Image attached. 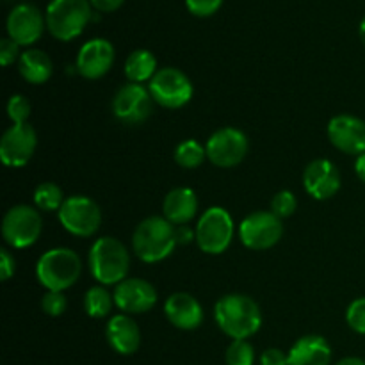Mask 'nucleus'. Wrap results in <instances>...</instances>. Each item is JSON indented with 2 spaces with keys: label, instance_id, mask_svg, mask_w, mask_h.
<instances>
[{
  "label": "nucleus",
  "instance_id": "obj_1",
  "mask_svg": "<svg viewBox=\"0 0 365 365\" xmlns=\"http://www.w3.org/2000/svg\"><path fill=\"white\" fill-rule=\"evenodd\" d=\"M214 317L221 331L234 341H246L255 335L262 324L260 307L246 294H227L217 299Z\"/></svg>",
  "mask_w": 365,
  "mask_h": 365
},
{
  "label": "nucleus",
  "instance_id": "obj_2",
  "mask_svg": "<svg viewBox=\"0 0 365 365\" xmlns=\"http://www.w3.org/2000/svg\"><path fill=\"white\" fill-rule=\"evenodd\" d=\"M177 246V227L164 216L146 217L135 227L132 235L134 253L146 264H155L168 259Z\"/></svg>",
  "mask_w": 365,
  "mask_h": 365
},
{
  "label": "nucleus",
  "instance_id": "obj_3",
  "mask_svg": "<svg viewBox=\"0 0 365 365\" xmlns=\"http://www.w3.org/2000/svg\"><path fill=\"white\" fill-rule=\"evenodd\" d=\"M93 278L102 285H118L127 280L130 255L127 246L114 237H100L93 242L88 257Z\"/></svg>",
  "mask_w": 365,
  "mask_h": 365
},
{
  "label": "nucleus",
  "instance_id": "obj_4",
  "mask_svg": "<svg viewBox=\"0 0 365 365\" xmlns=\"http://www.w3.org/2000/svg\"><path fill=\"white\" fill-rule=\"evenodd\" d=\"M82 273V260L73 250L52 248L39 257L36 264V277L48 291L63 292L77 284Z\"/></svg>",
  "mask_w": 365,
  "mask_h": 365
},
{
  "label": "nucleus",
  "instance_id": "obj_5",
  "mask_svg": "<svg viewBox=\"0 0 365 365\" xmlns=\"http://www.w3.org/2000/svg\"><path fill=\"white\" fill-rule=\"evenodd\" d=\"M46 29L59 41L78 38L93 20L89 0H50L45 11Z\"/></svg>",
  "mask_w": 365,
  "mask_h": 365
},
{
  "label": "nucleus",
  "instance_id": "obj_6",
  "mask_svg": "<svg viewBox=\"0 0 365 365\" xmlns=\"http://www.w3.org/2000/svg\"><path fill=\"white\" fill-rule=\"evenodd\" d=\"M234 237V220L223 207H210L196 225V242L207 255H221Z\"/></svg>",
  "mask_w": 365,
  "mask_h": 365
},
{
  "label": "nucleus",
  "instance_id": "obj_7",
  "mask_svg": "<svg viewBox=\"0 0 365 365\" xmlns=\"http://www.w3.org/2000/svg\"><path fill=\"white\" fill-rule=\"evenodd\" d=\"M57 216L64 230L75 237H91L98 232L100 223H102V210L98 203L82 195L64 200Z\"/></svg>",
  "mask_w": 365,
  "mask_h": 365
},
{
  "label": "nucleus",
  "instance_id": "obj_8",
  "mask_svg": "<svg viewBox=\"0 0 365 365\" xmlns=\"http://www.w3.org/2000/svg\"><path fill=\"white\" fill-rule=\"evenodd\" d=\"M43 232L41 214L29 205H14L2 220L4 241L11 248L24 250L34 245Z\"/></svg>",
  "mask_w": 365,
  "mask_h": 365
},
{
  "label": "nucleus",
  "instance_id": "obj_9",
  "mask_svg": "<svg viewBox=\"0 0 365 365\" xmlns=\"http://www.w3.org/2000/svg\"><path fill=\"white\" fill-rule=\"evenodd\" d=\"M148 91L155 103L166 109H180L192 98L191 81L178 68H160L148 84Z\"/></svg>",
  "mask_w": 365,
  "mask_h": 365
},
{
  "label": "nucleus",
  "instance_id": "obj_10",
  "mask_svg": "<svg viewBox=\"0 0 365 365\" xmlns=\"http://www.w3.org/2000/svg\"><path fill=\"white\" fill-rule=\"evenodd\" d=\"M284 235V225L278 216L267 210H257L248 214L239 225V237L241 242L250 250L264 252L280 242Z\"/></svg>",
  "mask_w": 365,
  "mask_h": 365
},
{
  "label": "nucleus",
  "instance_id": "obj_11",
  "mask_svg": "<svg viewBox=\"0 0 365 365\" xmlns=\"http://www.w3.org/2000/svg\"><path fill=\"white\" fill-rule=\"evenodd\" d=\"M153 103L155 100L152 98L148 89L143 84L128 82L121 86L113 98V114L120 123L127 127L141 125L152 116Z\"/></svg>",
  "mask_w": 365,
  "mask_h": 365
},
{
  "label": "nucleus",
  "instance_id": "obj_12",
  "mask_svg": "<svg viewBox=\"0 0 365 365\" xmlns=\"http://www.w3.org/2000/svg\"><path fill=\"white\" fill-rule=\"evenodd\" d=\"M248 138L242 130L223 127L214 132L207 141V159L217 168H235L248 155Z\"/></svg>",
  "mask_w": 365,
  "mask_h": 365
},
{
  "label": "nucleus",
  "instance_id": "obj_13",
  "mask_svg": "<svg viewBox=\"0 0 365 365\" xmlns=\"http://www.w3.org/2000/svg\"><path fill=\"white\" fill-rule=\"evenodd\" d=\"M46 20L32 4H18L7 16V36L20 46H31L43 36Z\"/></svg>",
  "mask_w": 365,
  "mask_h": 365
},
{
  "label": "nucleus",
  "instance_id": "obj_14",
  "mask_svg": "<svg viewBox=\"0 0 365 365\" xmlns=\"http://www.w3.org/2000/svg\"><path fill=\"white\" fill-rule=\"evenodd\" d=\"M38 146V135L29 123L13 125L0 139V159L9 168H21L32 159Z\"/></svg>",
  "mask_w": 365,
  "mask_h": 365
},
{
  "label": "nucleus",
  "instance_id": "obj_15",
  "mask_svg": "<svg viewBox=\"0 0 365 365\" xmlns=\"http://www.w3.org/2000/svg\"><path fill=\"white\" fill-rule=\"evenodd\" d=\"M114 56L116 53H114V46L110 41L103 38L89 39L78 50L75 68L82 77L96 81L109 73L114 64Z\"/></svg>",
  "mask_w": 365,
  "mask_h": 365
},
{
  "label": "nucleus",
  "instance_id": "obj_16",
  "mask_svg": "<svg viewBox=\"0 0 365 365\" xmlns=\"http://www.w3.org/2000/svg\"><path fill=\"white\" fill-rule=\"evenodd\" d=\"M114 305L125 314H145L155 307L157 291L143 278H127L114 287Z\"/></svg>",
  "mask_w": 365,
  "mask_h": 365
},
{
  "label": "nucleus",
  "instance_id": "obj_17",
  "mask_svg": "<svg viewBox=\"0 0 365 365\" xmlns=\"http://www.w3.org/2000/svg\"><path fill=\"white\" fill-rule=\"evenodd\" d=\"M331 145L348 155L365 153V121L351 114H339L328 123Z\"/></svg>",
  "mask_w": 365,
  "mask_h": 365
},
{
  "label": "nucleus",
  "instance_id": "obj_18",
  "mask_svg": "<svg viewBox=\"0 0 365 365\" xmlns=\"http://www.w3.org/2000/svg\"><path fill=\"white\" fill-rule=\"evenodd\" d=\"M303 187L314 200L334 198L341 189V173L328 159H316L303 171Z\"/></svg>",
  "mask_w": 365,
  "mask_h": 365
},
{
  "label": "nucleus",
  "instance_id": "obj_19",
  "mask_svg": "<svg viewBox=\"0 0 365 365\" xmlns=\"http://www.w3.org/2000/svg\"><path fill=\"white\" fill-rule=\"evenodd\" d=\"M168 321L178 330H196L203 321V309L195 296L175 292L164 303Z\"/></svg>",
  "mask_w": 365,
  "mask_h": 365
},
{
  "label": "nucleus",
  "instance_id": "obj_20",
  "mask_svg": "<svg viewBox=\"0 0 365 365\" xmlns=\"http://www.w3.org/2000/svg\"><path fill=\"white\" fill-rule=\"evenodd\" d=\"M106 337L110 348L120 355H134L141 346V330L128 314H116L106 327Z\"/></svg>",
  "mask_w": 365,
  "mask_h": 365
},
{
  "label": "nucleus",
  "instance_id": "obj_21",
  "mask_svg": "<svg viewBox=\"0 0 365 365\" xmlns=\"http://www.w3.org/2000/svg\"><path fill=\"white\" fill-rule=\"evenodd\" d=\"M164 217L175 227L187 225L198 212V198L189 187H175L166 195L163 203Z\"/></svg>",
  "mask_w": 365,
  "mask_h": 365
},
{
  "label": "nucleus",
  "instance_id": "obj_22",
  "mask_svg": "<svg viewBox=\"0 0 365 365\" xmlns=\"http://www.w3.org/2000/svg\"><path fill=\"white\" fill-rule=\"evenodd\" d=\"M331 348L321 335L298 339L289 351V365H330Z\"/></svg>",
  "mask_w": 365,
  "mask_h": 365
},
{
  "label": "nucleus",
  "instance_id": "obj_23",
  "mask_svg": "<svg viewBox=\"0 0 365 365\" xmlns=\"http://www.w3.org/2000/svg\"><path fill=\"white\" fill-rule=\"evenodd\" d=\"M18 71L29 84H45L52 77V59L43 50L29 48L18 59Z\"/></svg>",
  "mask_w": 365,
  "mask_h": 365
},
{
  "label": "nucleus",
  "instance_id": "obj_24",
  "mask_svg": "<svg viewBox=\"0 0 365 365\" xmlns=\"http://www.w3.org/2000/svg\"><path fill=\"white\" fill-rule=\"evenodd\" d=\"M157 73V59L150 50L139 48L134 50L125 61V75L130 82L143 84L146 81H152Z\"/></svg>",
  "mask_w": 365,
  "mask_h": 365
},
{
  "label": "nucleus",
  "instance_id": "obj_25",
  "mask_svg": "<svg viewBox=\"0 0 365 365\" xmlns=\"http://www.w3.org/2000/svg\"><path fill=\"white\" fill-rule=\"evenodd\" d=\"M114 305V296L103 285H93L84 296L86 314L93 319H103L110 314Z\"/></svg>",
  "mask_w": 365,
  "mask_h": 365
},
{
  "label": "nucleus",
  "instance_id": "obj_26",
  "mask_svg": "<svg viewBox=\"0 0 365 365\" xmlns=\"http://www.w3.org/2000/svg\"><path fill=\"white\" fill-rule=\"evenodd\" d=\"M207 159L205 146L200 145L196 139H185L175 148V163L184 170H196L202 166L203 160Z\"/></svg>",
  "mask_w": 365,
  "mask_h": 365
},
{
  "label": "nucleus",
  "instance_id": "obj_27",
  "mask_svg": "<svg viewBox=\"0 0 365 365\" xmlns=\"http://www.w3.org/2000/svg\"><path fill=\"white\" fill-rule=\"evenodd\" d=\"M64 200L66 198L63 196V191L53 182H43L34 189V203L41 212H59Z\"/></svg>",
  "mask_w": 365,
  "mask_h": 365
},
{
  "label": "nucleus",
  "instance_id": "obj_28",
  "mask_svg": "<svg viewBox=\"0 0 365 365\" xmlns=\"http://www.w3.org/2000/svg\"><path fill=\"white\" fill-rule=\"evenodd\" d=\"M255 362V349L248 341H232L227 349L228 365H253Z\"/></svg>",
  "mask_w": 365,
  "mask_h": 365
},
{
  "label": "nucleus",
  "instance_id": "obj_29",
  "mask_svg": "<svg viewBox=\"0 0 365 365\" xmlns=\"http://www.w3.org/2000/svg\"><path fill=\"white\" fill-rule=\"evenodd\" d=\"M296 209H298V200H296L294 192L291 191L277 192L274 198L271 200V212L280 217V220L291 217L296 212Z\"/></svg>",
  "mask_w": 365,
  "mask_h": 365
},
{
  "label": "nucleus",
  "instance_id": "obj_30",
  "mask_svg": "<svg viewBox=\"0 0 365 365\" xmlns=\"http://www.w3.org/2000/svg\"><path fill=\"white\" fill-rule=\"evenodd\" d=\"M7 116L13 125L27 123L31 116V102L24 95H13L7 102Z\"/></svg>",
  "mask_w": 365,
  "mask_h": 365
},
{
  "label": "nucleus",
  "instance_id": "obj_31",
  "mask_svg": "<svg viewBox=\"0 0 365 365\" xmlns=\"http://www.w3.org/2000/svg\"><path fill=\"white\" fill-rule=\"evenodd\" d=\"M346 321L353 331L365 335V298L351 302V305L346 310Z\"/></svg>",
  "mask_w": 365,
  "mask_h": 365
},
{
  "label": "nucleus",
  "instance_id": "obj_32",
  "mask_svg": "<svg viewBox=\"0 0 365 365\" xmlns=\"http://www.w3.org/2000/svg\"><path fill=\"white\" fill-rule=\"evenodd\" d=\"M68 299L63 292L48 291L41 299V309L43 312L48 314L50 317H59L66 312Z\"/></svg>",
  "mask_w": 365,
  "mask_h": 365
},
{
  "label": "nucleus",
  "instance_id": "obj_33",
  "mask_svg": "<svg viewBox=\"0 0 365 365\" xmlns=\"http://www.w3.org/2000/svg\"><path fill=\"white\" fill-rule=\"evenodd\" d=\"M223 6V0H185V7L191 14L198 18L212 16Z\"/></svg>",
  "mask_w": 365,
  "mask_h": 365
},
{
  "label": "nucleus",
  "instance_id": "obj_34",
  "mask_svg": "<svg viewBox=\"0 0 365 365\" xmlns=\"http://www.w3.org/2000/svg\"><path fill=\"white\" fill-rule=\"evenodd\" d=\"M20 56L21 53L18 43H14L11 38H4L0 41V63H2V66H9L14 61L20 59Z\"/></svg>",
  "mask_w": 365,
  "mask_h": 365
},
{
  "label": "nucleus",
  "instance_id": "obj_35",
  "mask_svg": "<svg viewBox=\"0 0 365 365\" xmlns=\"http://www.w3.org/2000/svg\"><path fill=\"white\" fill-rule=\"evenodd\" d=\"M260 365H289V353L269 348L260 355Z\"/></svg>",
  "mask_w": 365,
  "mask_h": 365
},
{
  "label": "nucleus",
  "instance_id": "obj_36",
  "mask_svg": "<svg viewBox=\"0 0 365 365\" xmlns=\"http://www.w3.org/2000/svg\"><path fill=\"white\" fill-rule=\"evenodd\" d=\"M16 271V262L6 248L0 250V280L7 282Z\"/></svg>",
  "mask_w": 365,
  "mask_h": 365
},
{
  "label": "nucleus",
  "instance_id": "obj_37",
  "mask_svg": "<svg viewBox=\"0 0 365 365\" xmlns=\"http://www.w3.org/2000/svg\"><path fill=\"white\" fill-rule=\"evenodd\" d=\"M89 2H91L93 9H96L98 13H113L123 6L125 0H89Z\"/></svg>",
  "mask_w": 365,
  "mask_h": 365
},
{
  "label": "nucleus",
  "instance_id": "obj_38",
  "mask_svg": "<svg viewBox=\"0 0 365 365\" xmlns=\"http://www.w3.org/2000/svg\"><path fill=\"white\" fill-rule=\"evenodd\" d=\"M191 241H196V230H191L187 225L177 227V242L178 245H189Z\"/></svg>",
  "mask_w": 365,
  "mask_h": 365
},
{
  "label": "nucleus",
  "instance_id": "obj_39",
  "mask_svg": "<svg viewBox=\"0 0 365 365\" xmlns=\"http://www.w3.org/2000/svg\"><path fill=\"white\" fill-rule=\"evenodd\" d=\"M355 171H356V177L365 184V153L362 155L356 157V163H355Z\"/></svg>",
  "mask_w": 365,
  "mask_h": 365
},
{
  "label": "nucleus",
  "instance_id": "obj_40",
  "mask_svg": "<svg viewBox=\"0 0 365 365\" xmlns=\"http://www.w3.org/2000/svg\"><path fill=\"white\" fill-rule=\"evenodd\" d=\"M335 365H365V360L356 359V356H348V359L339 360V362Z\"/></svg>",
  "mask_w": 365,
  "mask_h": 365
},
{
  "label": "nucleus",
  "instance_id": "obj_41",
  "mask_svg": "<svg viewBox=\"0 0 365 365\" xmlns=\"http://www.w3.org/2000/svg\"><path fill=\"white\" fill-rule=\"evenodd\" d=\"M359 36H360V41H362L365 46V16L362 18V21H360L359 25Z\"/></svg>",
  "mask_w": 365,
  "mask_h": 365
}]
</instances>
